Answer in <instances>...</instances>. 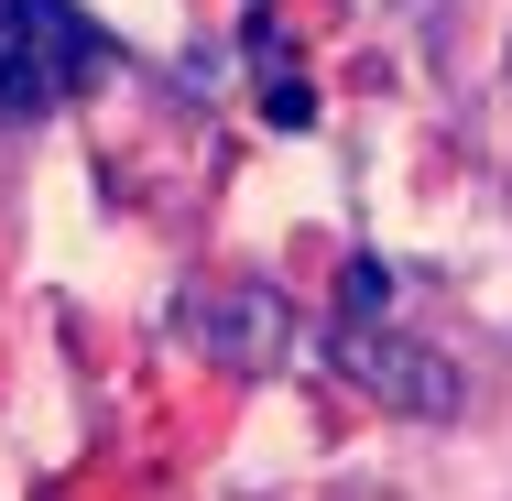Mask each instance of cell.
Here are the masks:
<instances>
[{"mask_svg":"<svg viewBox=\"0 0 512 501\" xmlns=\"http://www.w3.org/2000/svg\"><path fill=\"white\" fill-rule=\"evenodd\" d=\"M382 305H393V273H382V262H349V273H338V327H371Z\"/></svg>","mask_w":512,"mask_h":501,"instance_id":"cell-4","label":"cell"},{"mask_svg":"<svg viewBox=\"0 0 512 501\" xmlns=\"http://www.w3.org/2000/svg\"><path fill=\"white\" fill-rule=\"evenodd\" d=\"M327 349H338V371H349L360 393H382L393 414H425V425H436V414H458V371H447L436 349L393 338V327H338Z\"/></svg>","mask_w":512,"mask_h":501,"instance_id":"cell-2","label":"cell"},{"mask_svg":"<svg viewBox=\"0 0 512 501\" xmlns=\"http://www.w3.org/2000/svg\"><path fill=\"white\" fill-rule=\"evenodd\" d=\"M109 66V33L77 0H0V120H44Z\"/></svg>","mask_w":512,"mask_h":501,"instance_id":"cell-1","label":"cell"},{"mask_svg":"<svg viewBox=\"0 0 512 501\" xmlns=\"http://www.w3.org/2000/svg\"><path fill=\"white\" fill-rule=\"evenodd\" d=\"M262 120H273V131H306V120H316V88H306V77H273V88H262Z\"/></svg>","mask_w":512,"mask_h":501,"instance_id":"cell-5","label":"cell"},{"mask_svg":"<svg viewBox=\"0 0 512 501\" xmlns=\"http://www.w3.org/2000/svg\"><path fill=\"white\" fill-rule=\"evenodd\" d=\"M262 327H284V305H273V295H218V305H197V338L218 349V360H273Z\"/></svg>","mask_w":512,"mask_h":501,"instance_id":"cell-3","label":"cell"}]
</instances>
